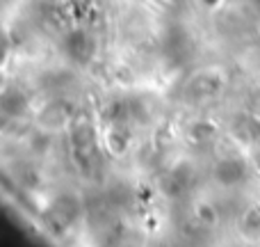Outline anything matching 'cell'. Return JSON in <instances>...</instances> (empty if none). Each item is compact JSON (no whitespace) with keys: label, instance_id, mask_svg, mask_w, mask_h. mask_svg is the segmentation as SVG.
<instances>
[{"label":"cell","instance_id":"6da1fadb","mask_svg":"<svg viewBox=\"0 0 260 247\" xmlns=\"http://www.w3.org/2000/svg\"><path fill=\"white\" fill-rule=\"evenodd\" d=\"M203 5H206V7H217V5H221L219 0H201Z\"/></svg>","mask_w":260,"mask_h":247}]
</instances>
